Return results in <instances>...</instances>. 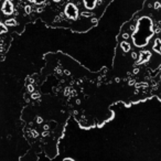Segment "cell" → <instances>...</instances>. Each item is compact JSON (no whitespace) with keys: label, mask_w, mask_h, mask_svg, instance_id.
<instances>
[{"label":"cell","mask_w":161,"mask_h":161,"mask_svg":"<svg viewBox=\"0 0 161 161\" xmlns=\"http://www.w3.org/2000/svg\"><path fill=\"white\" fill-rule=\"evenodd\" d=\"M136 28V38L143 49L151 38L161 34V0H147L142 11L132 19ZM154 40V42L160 41Z\"/></svg>","instance_id":"1"}]
</instances>
